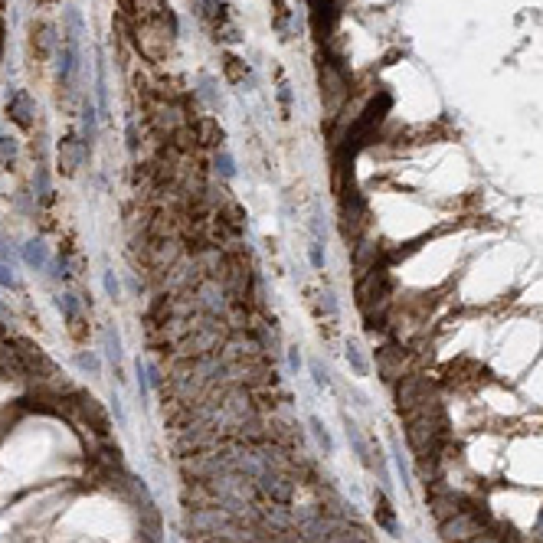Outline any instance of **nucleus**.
<instances>
[{"label":"nucleus","instance_id":"nucleus-1","mask_svg":"<svg viewBox=\"0 0 543 543\" xmlns=\"http://www.w3.org/2000/svg\"><path fill=\"white\" fill-rule=\"evenodd\" d=\"M393 386H396V409H399V416L403 419L416 416L419 409L435 396L429 376H422V374H406L403 380L393 383Z\"/></svg>","mask_w":543,"mask_h":543},{"label":"nucleus","instance_id":"nucleus-2","mask_svg":"<svg viewBox=\"0 0 543 543\" xmlns=\"http://www.w3.org/2000/svg\"><path fill=\"white\" fill-rule=\"evenodd\" d=\"M200 20L216 43H236L239 26L226 0H200Z\"/></svg>","mask_w":543,"mask_h":543},{"label":"nucleus","instance_id":"nucleus-3","mask_svg":"<svg viewBox=\"0 0 543 543\" xmlns=\"http://www.w3.org/2000/svg\"><path fill=\"white\" fill-rule=\"evenodd\" d=\"M321 99L328 108V118H337L344 105L350 102V82L337 62H321Z\"/></svg>","mask_w":543,"mask_h":543},{"label":"nucleus","instance_id":"nucleus-4","mask_svg":"<svg viewBox=\"0 0 543 543\" xmlns=\"http://www.w3.org/2000/svg\"><path fill=\"white\" fill-rule=\"evenodd\" d=\"M366 230H370V210H366L364 196L350 190L340 196V236L347 242H357L366 236Z\"/></svg>","mask_w":543,"mask_h":543},{"label":"nucleus","instance_id":"nucleus-5","mask_svg":"<svg viewBox=\"0 0 543 543\" xmlns=\"http://www.w3.org/2000/svg\"><path fill=\"white\" fill-rule=\"evenodd\" d=\"M194 298H196V308L203 314H213V318H226L233 308L230 295H226V289H223L216 279H203L200 285L194 289Z\"/></svg>","mask_w":543,"mask_h":543},{"label":"nucleus","instance_id":"nucleus-6","mask_svg":"<svg viewBox=\"0 0 543 543\" xmlns=\"http://www.w3.org/2000/svg\"><path fill=\"white\" fill-rule=\"evenodd\" d=\"M85 157H89V141H85L82 135H76V131H69V135L60 141V147H56V164H60V170L66 177H76L79 167L85 164Z\"/></svg>","mask_w":543,"mask_h":543},{"label":"nucleus","instance_id":"nucleus-7","mask_svg":"<svg viewBox=\"0 0 543 543\" xmlns=\"http://www.w3.org/2000/svg\"><path fill=\"white\" fill-rule=\"evenodd\" d=\"M190 128H194V141H196V151H223L226 145V131L220 128V121L200 111L190 118Z\"/></svg>","mask_w":543,"mask_h":543},{"label":"nucleus","instance_id":"nucleus-8","mask_svg":"<svg viewBox=\"0 0 543 543\" xmlns=\"http://www.w3.org/2000/svg\"><path fill=\"white\" fill-rule=\"evenodd\" d=\"M7 115H10V121H13L17 128L33 131V125H36V102L30 99V92L13 89V92L7 95Z\"/></svg>","mask_w":543,"mask_h":543},{"label":"nucleus","instance_id":"nucleus-9","mask_svg":"<svg viewBox=\"0 0 543 543\" xmlns=\"http://www.w3.org/2000/svg\"><path fill=\"white\" fill-rule=\"evenodd\" d=\"M380 252L383 249L376 246L374 239H357L350 242V265H354V279H364L366 272H374L380 265Z\"/></svg>","mask_w":543,"mask_h":543},{"label":"nucleus","instance_id":"nucleus-10","mask_svg":"<svg viewBox=\"0 0 543 543\" xmlns=\"http://www.w3.org/2000/svg\"><path fill=\"white\" fill-rule=\"evenodd\" d=\"M376 370H380L383 383H396L406 376V354L396 344H383L376 350Z\"/></svg>","mask_w":543,"mask_h":543},{"label":"nucleus","instance_id":"nucleus-11","mask_svg":"<svg viewBox=\"0 0 543 543\" xmlns=\"http://www.w3.org/2000/svg\"><path fill=\"white\" fill-rule=\"evenodd\" d=\"M30 46H33L36 60L46 62L52 52H60V36H56V26L52 23H36L30 30Z\"/></svg>","mask_w":543,"mask_h":543},{"label":"nucleus","instance_id":"nucleus-12","mask_svg":"<svg viewBox=\"0 0 543 543\" xmlns=\"http://www.w3.org/2000/svg\"><path fill=\"white\" fill-rule=\"evenodd\" d=\"M60 308H62V318H66L69 324V334L76 340H85L89 337V331H85V314H82V305H79L76 295H60Z\"/></svg>","mask_w":543,"mask_h":543},{"label":"nucleus","instance_id":"nucleus-13","mask_svg":"<svg viewBox=\"0 0 543 543\" xmlns=\"http://www.w3.org/2000/svg\"><path fill=\"white\" fill-rule=\"evenodd\" d=\"M223 76H226L230 85H246V79L252 76V69H249L246 60H239L236 52H226L223 56Z\"/></svg>","mask_w":543,"mask_h":543},{"label":"nucleus","instance_id":"nucleus-14","mask_svg":"<svg viewBox=\"0 0 543 543\" xmlns=\"http://www.w3.org/2000/svg\"><path fill=\"white\" fill-rule=\"evenodd\" d=\"M374 504H376V524L386 534H396V514H393V504L386 498V491H374Z\"/></svg>","mask_w":543,"mask_h":543},{"label":"nucleus","instance_id":"nucleus-15","mask_svg":"<svg viewBox=\"0 0 543 543\" xmlns=\"http://www.w3.org/2000/svg\"><path fill=\"white\" fill-rule=\"evenodd\" d=\"M20 255H23V262L33 265V269H46V265H50V249L43 246L40 239H30V242L20 249Z\"/></svg>","mask_w":543,"mask_h":543},{"label":"nucleus","instance_id":"nucleus-16","mask_svg":"<svg viewBox=\"0 0 543 543\" xmlns=\"http://www.w3.org/2000/svg\"><path fill=\"white\" fill-rule=\"evenodd\" d=\"M272 26L281 33V40H289V26H291V10L285 0H272Z\"/></svg>","mask_w":543,"mask_h":543},{"label":"nucleus","instance_id":"nucleus-17","mask_svg":"<svg viewBox=\"0 0 543 543\" xmlns=\"http://www.w3.org/2000/svg\"><path fill=\"white\" fill-rule=\"evenodd\" d=\"M347 439L354 442V452H357V459L364 461L366 468H374V459H370V445H366V439H364V435H360V429H357V425L350 422V419H347Z\"/></svg>","mask_w":543,"mask_h":543},{"label":"nucleus","instance_id":"nucleus-18","mask_svg":"<svg viewBox=\"0 0 543 543\" xmlns=\"http://www.w3.org/2000/svg\"><path fill=\"white\" fill-rule=\"evenodd\" d=\"M347 364L354 366V374H357V376H366V370H370V366H366V357H364V350L357 347L354 340H350V344H347Z\"/></svg>","mask_w":543,"mask_h":543},{"label":"nucleus","instance_id":"nucleus-19","mask_svg":"<svg viewBox=\"0 0 543 543\" xmlns=\"http://www.w3.org/2000/svg\"><path fill=\"white\" fill-rule=\"evenodd\" d=\"M213 170H216L223 180H230L233 174H236V167H233V157H230L226 151H216V154H213Z\"/></svg>","mask_w":543,"mask_h":543},{"label":"nucleus","instance_id":"nucleus-20","mask_svg":"<svg viewBox=\"0 0 543 543\" xmlns=\"http://www.w3.org/2000/svg\"><path fill=\"white\" fill-rule=\"evenodd\" d=\"M311 432H314V439H318V445H321V449L328 452V455H331V452H334L331 432H328V429H324V425H321V419H318V416H311Z\"/></svg>","mask_w":543,"mask_h":543},{"label":"nucleus","instance_id":"nucleus-21","mask_svg":"<svg viewBox=\"0 0 543 543\" xmlns=\"http://www.w3.org/2000/svg\"><path fill=\"white\" fill-rule=\"evenodd\" d=\"M17 157V141L13 138H0V170H7Z\"/></svg>","mask_w":543,"mask_h":543},{"label":"nucleus","instance_id":"nucleus-22","mask_svg":"<svg viewBox=\"0 0 543 543\" xmlns=\"http://www.w3.org/2000/svg\"><path fill=\"white\" fill-rule=\"evenodd\" d=\"M318 305H321V311L328 314V318H337V298H334L331 289H324L321 295H318Z\"/></svg>","mask_w":543,"mask_h":543},{"label":"nucleus","instance_id":"nucleus-23","mask_svg":"<svg viewBox=\"0 0 543 543\" xmlns=\"http://www.w3.org/2000/svg\"><path fill=\"white\" fill-rule=\"evenodd\" d=\"M105 350H108L111 360H121V344H118V334L111 331V328H105Z\"/></svg>","mask_w":543,"mask_h":543},{"label":"nucleus","instance_id":"nucleus-24","mask_svg":"<svg viewBox=\"0 0 543 543\" xmlns=\"http://www.w3.org/2000/svg\"><path fill=\"white\" fill-rule=\"evenodd\" d=\"M308 259H311V265L318 272L324 269V242H318V239H311V246H308Z\"/></svg>","mask_w":543,"mask_h":543},{"label":"nucleus","instance_id":"nucleus-25","mask_svg":"<svg viewBox=\"0 0 543 543\" xmlns=\"http://www.w3.org/2000/svg\"><path fill=\"white\" fill-rule=\"evenodd\" d=\"M102 285H105V295H108V298H121V281L115 279V272H111V269L102 275Z\"/></svg>","mask_w":543,"mask_h":543},{"label":"nucleus","instance_id":"nucleus-26","mask_svg":"<svg viewBox=\"0 0 543 543\" xmlns=\"http://www.w3.org/2000/svg\"><path fill=\"white\" fill-rule=\"evenodd\" d=\"M0 289H17V275H13V265L10 262H0Z\"/></svg>","mask_w":543,"mask_h":543},{"label":"nucleus","instance_id":"nucleus-27","mask_svg":"<svg viewBox=\"0 0 543 543\" xmlns=\"http://www.w3.org/2000/svg\"><path fill=\"white\" fill-rule=\"evenodd\" d=\"M311 374H314V383H318V386H328V383H331V376H328V370L321 366V360H311Z\"/></svg>","mask_w":543,"mask_h":543},{"label":"nucleus","instance_id":"nucleus-28","mask_svg":"<svg viewBox=\"0 0 543 543\" xmlns=\"http://www.w3.org/2000/svg\"><path fill=\"white\" fill-rule=\"evenodd\" d=\"M79 366H85V370H92V374H99V360H95L92 354H79Z\"/></svg>","mask_w":543,"mask_h":543},{"label":"nucleus","instance_id":"nucleus-29","mask_svg":"<svg viewBox=\"0 0 543 543\" xmlns=\"http://www.w3.org/2000/svg\"><path fill=\"white\" fill-rule=\"evenodd\" d=\"M50 4H56V0H36V7H50Z\"/></svg>","mask_w":543,"mask_h":543}]
</instances>
